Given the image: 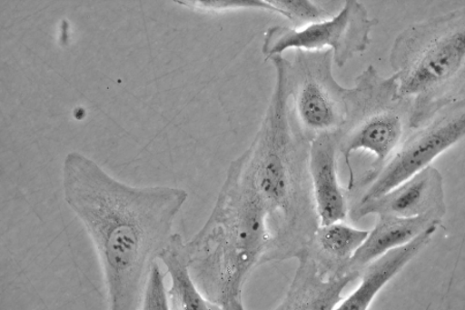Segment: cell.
Wrapping results in <instances>:
<instances>
[{
    "label": "cell",
    "mask_w": 465,
    "mask_h": 310,
    "mask_svg": "<svg viewBox=\"0 0 465 310\" xmlns=\"http://www.w3.org/2000/svg\"><path fill=\"white\" fill-rule=\"evenodd\" d=\"M141 309L171 310L169 290L164 284V275L157 261L149 270L143 294H142Z\"/></svg>",
    "instance_id": "cell-17"
},
{
    "label": "cell",
    "mask_w": 465,
    "mask_h": 310,
    "mask_svg": "<svg viewBox=\"0 0 465 310\" xmlns=\"http://www.w3.org/2000/svg\"><path fill=\"white\" fill-rule=\"evenodd\" d=\"M355 81L347 95L346 119L335 135L350 171L347 193L369 184L411 130V105L401 96L395 74L382 77L369 65Z\"/></svg>",
    "instance_id": "cell-5"
},
{
    "label": "cell",
    "mask_w": 465,
    "mask_h": 310,
    "mask_svg": "<svg viewBox=\"0 0 465 310\" xmlns=\"http://www.w3.org/2000/svg\"><path fill=\"white\" fill-rule=\"evenodd\" d=\"M193 10L202 12H230L242 10H256L277 14L279 12L269 3V0H193V2H177Z\"/></svg>",
    "instance_id": "cell-18"
},
{
    "label": "cell",
    "mask_w": 465,
    "mask_h": 310,
    "mask_svg": "<svg viewBox=\"0 0 465 310\" xmlns=\"http://www.w3.org/2000/svg\"><path fill=\"white\" fill-rule=\"evenodd\" d=\"M378 24L379 20L370 17L362 3L347 0L341 11L327 20L299 28H268L262 53L266 63L288 50H331L333 63L342 69L350 60L369 49L372 29Z\"/></svg>",
    "instance_id": "cell-8"
},
{
    "label": "cell",
    "mask_w": 465,
    "mask_h": 310,
    "mask_svg": "<svg viewBox=\"0 0 465 310\" xmlns=\"http://www.w3.org/2000/svg\"><path fill=\"white\" fill-rule=\"evenodd\" d=\"M280 16L292 22L294 28L303 27L316 22L331 18L325 7L312 0H269Z\"/></svg>",
    "instance_id": "cell-16"
},
{
    "label": "cell",
    "mask_w": 465,
    "mask_h": 310,
    "mask_svg": "<svg viewBox=\"0 0 465 310\" xmlns=\"http://www.w3.org/2000/svg\"><path fill=\"white\" fill-rule=\"evenodd\" d=\"M63 185L67 206L99 255L108 308L140 310L149 270L173 235L189 194L180 187L124 184L78 151L64 158Z\"/></svg>",
    "instance_id": "cell-1"
},
{
    "label": "cell",
    "mask_w": 465,
    "mask_h": 310,
    "mask_svg": "<svg viewBox=\"0 0 465 310\" xmlns=\"http://www.w3.org/2000/svg\"><path fill=\"white\" fill-rule=\"evenodd\" d=\"M337 143L334 135H322L311 142L310 175L320 225L343 222L349 200L337 174Z\"/></svg>",
    "instance_id": "cell-10"
},
{
    "label": "cell",
    "mask_w": 465,
    "mask_h": 310,
    "mask_svg": "<svg viewBox=\"0 0 465 310\" xmlns=\"http://www.w3.org/2000/svg\"><path fill=\"white\" fill-rule=\"evenodd\" d=\"M272 246L267 210L229 167L208 221L184 245L194 283L219 310H243V287Z\"/></svg>",
    "instance_id": "cell-3"
},
{
    "label": "cell",
    "mask_w": 465,
    "mask_h": 310,
    "mask_svg": "<svg viewBox=\"0 0 465 310\" xmlns=\"http://www.w3.org/2000/svg\"><path fill=\"white\" fill-rule=\"evenodd\" d=\"M440 225L433 224L409 244L390 249L367 264L360 272L359 278L361 283L349 297L343 298L336 310L370 309L382 287L430 244Z\"/></svg>",
    "instance_id": "cell-11"
},
{
    "label": "cell",
    "mask_w": 465,
    "mask_h": 310,
    "mask_svg": "<svg viewBox=\"0 0 465 310\" xmlns=\"http://www.w3.org/2000/svg\"><path fill=\"white\" fill-rule=\"evenodd\" d=\"M369 233L343 222L319 225L298 254L305 255L328 278L346 276L354 274L349 270L350 262Z\"/></svg>",
    "instance_id": "cell-13"
},
{
    "label": "cell",
    "mask_w": 465,
    "mask_h": 310,
    "mask_svg": "<svg viewBox=\"0 0 465 310\" xmlns=\"http://www.w3.org/2000/svg\"><path fill=\"white\" fill-rule=\"evenodd\" d=\"M442 221L430 215L416 217L378 216L373 230L369 233L350 262V272L360 276V272L374 259L390 249L409 244L433 224Z\"/></svg>",
    "instance_id": "cell-14"
},
{
    "label": "cell",
    "mask_w": 465,
    "mask_h": 310,
    "mask_svg": "<svg viewBox=\"0 0 465 310\" xmlns=\"http://www.w3.org/2000/svg\"><path fill=\"white\" fill-rule=\"evenodd\" d=\"M331 50H296L287 59L286 75L292 118L311 142L322 135H336L347 113L349 88L333 75Z\"/></svg>",
    "instance_id": "cell-6"
},
{
    "label": "cell",
    "mask_w": 465,
    "mask_h": 310,
    "mask_svg": "<svg viewBox=\"0 0 465 310\" xmlns=\"http://www.w3.org/2000/svg\"><path fill=\"white\" fill-rule=\"evenodd\" d=\"M270 62L276 79L264 118L251 146L230 165L267 210L272 234L267 263L295 259L320 225L310 175L311 141L292 115L287 58Z\"/></svg>",
    "instance_id": "cell-2"
},
{
    "label": "cell",
    "mask_w": 465,
    "mask_h": 310,
    "mask_svg": "<svg viewBox=\"0 0 465 310\" xmlns=\"http://www.w3.org/2000/svg\"><path fill=\"white\" fill-rule=\"evenodd\" d=\"M464 135L465 100H461L442 109L430 123L411 128L370 183L347 193L349 207L377 198L415 176L460 142Z\"/></svg>",
    "instance_id": "cell-7"
},
{
    "label": "cell",
    "mask_w": 465,
    "mask_h": 310,
    "mask_svg": "<svg viewBox=\"0 0 465 310\" xmlns=\"http://www.w3.org/2000/svg\"><path fill=\"white\" fill-rule=\"evenodd\" d=\"M298 267L286 296L275 310H334L343 300L344 289L359 278L350 274L328 278L307 256L298 254Z\"/></svg>",
    "instance_id": "cell-12"
},
{
    "label": "cell",
    "mask_w": 465,
    "mask_h": 310,
    "mask_svg": "<svg viewBox=\"0 0 465 310\" xmlns=\"http://www.w3.org/2000/svg\"><path fill=\"white\" fill-rule=\"evenodd\" d=\"M447 214L444 179L432 165H429L388 193L349 207L352 222L369 215L416 217L430 215L440 219Z\"/></svg>",
    "instance_id": "cell-9"
},
{
    "label": "cell",
    "mask_w": 465,
    "mask_h": 310,
    "mask_svg": "<svg viewBox=\"0 0 465 310\" xmlns=\"http://www.w3.org/2000/svg\"><path fill=\"white\" fill-rule=\"evenodd\" d=\"M389 62L401 96L411 105V130L464 100V7L402 30L394 40Z\"/></svg>",
    "instance_id": "cell-4"
},
{
    "label": "cell",
    "mask_w": 465,
    "mask_h": 310,
    "mask_svg": "<svg viewBox=\"0 0 465 310\" xmlns=\"http://www.w3.org/2000/svg\"><path fill=\"white\" fill-rule=\"evenodd\" d=\"M185 241L174 233L159 255L171 278L169 290L171 310H217L202 295L191 274L187 262Z\"/></svg>",
    "instance_id": "cell-15"
}]
</instances>
